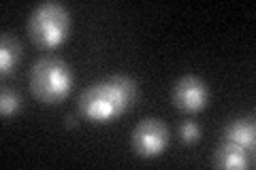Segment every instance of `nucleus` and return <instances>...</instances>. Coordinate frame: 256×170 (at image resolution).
Masks as SVG:
<instances>
[{
	"instance_id": "obj_1",
	"label": "nucleus",
	"mask_w": 256,
	"mask_h": 170,
	"mask_svg": "<svg viewBox=\"0 0 256 170\" xmlns=\"http://www.w3.org/2000/svg\"><path fill=\"white\" fill-rule=\"evenodd\" d=\"M137 94V81L128 75H114L96 81L79 96V115L88 121H96V124L114 121L132 109Z\"/></svg>"
},
{
	"instance_id": "obj_2",
	"label": "nucleus",
	"mask_w": 256,
	"mask_h": 170,
	"mask_svg": "<svg viewBox=\"0 0 256 170\" xmlns=\"http://www.w3.org/2000/svg\"><path fill=\"white\" fill-rule=\"evenodd\" d=\"M73 85L75 72L60 55H43L30 68V92L47 107L66 100Z\"/></svg>"
},
{
	"instance_id": "obj_3",
	"label": "nucleus",
	"mask_w": 256,
	"mask_h": 170,
	"mask_svg": "<svg viewBox=\"0 0 256 170\" xmlns=\"http://www.w3.org/2000/svg\"><path fill=\"white\" fill-rule=\"evenodd\" d=\"M28 34L41 49H56L70 34V13L60 2H41L28 17Z\"/></svg>"
},
{
	"instance_id": "obj_4",
	"label": "nucleus",
	"mask_w": 256,
	"mask_h": 170,
	"mask_svg": "<svg viewBox=\"0 0 256 170\" xmlns=\"http://www.w3.org/2000/svg\"><path fill=\"white\" fill-rule=\"evenodd\" d=\"M130 145L139 158H156L169 145V128L156 117L141 119L130 134Z\"/></svg>"
},
{
	"instance_id": "obj_5",
	"label": "nucleus",
	"mask_w": 256,
	"mask_h": 170,
	"mask_svg": "<svg viewBox=\"0 0 256 170\" xmlns=\"http://www.w3.org/2000/svg\"><path fill=\"white\" fill-rule=\"evenodd\" d=\"M171 100L184 113H198L210 102V85L196 75H184L175 81Z\"/></svg>"
},
{
	"instance_id": "obj_6",
	"label": "nucleus",
	"mask_w": 256,
	"mask_h": 170,
	"mask_svg": "<svg viewBox=\"0 0 256 170\" xmlns=\"http://www.w3.org/2000/svg\"><path fill=\"white\" fill-rule=\"evenodd\" d=\"M212 164L216 168H224V170H242V168H250L254 164V160L248 153V149L226 141L214 151Z\"/></svg>"
},
{
	"instance_id": "obj_7",
	"label": "nucleus",
	"mask_w": 256,
	"mask_h": 170,
	"mask_svg": "<svg viewBox=\"0 0 256 170\" xmlns=\"http://www.w3.org/2000/svg\"><path fill=\"white\" fill-rule=\"evenodd\" d=\"M224 139L239 145L248 151L254 149V143H256V126H254V119L252 117H239L235 121L224 128Z\"/></svg>"
},
{
	"instance_id": "obj_8",
	"label": "nucleus",
	"mask_w": 256,
	"mask_h": 170,
	"mask_svg": "<svg viewBox=\"0 0 256 170\" xmlns=\"http://www.w3.org/2000/svg\"><path fill=\"white\" fill-rule=\"evenodd\" d=\"M22 60V45L9 32H2L0 38V75L6 77L18 68V64Z\"/></svg>"
},
{
	"instance_id": "obj_9",
	"label": "nucleus",
	"mask_w": 256,
	"mask_h": 170,
	"mask_svg": "<svg viewBox=\"0 0 256 170\" xmlns=\"http://www.w3.org/2000/svg\"><path fill=\"white\" fill-rule=\"evenodd\" d=\"M20 109H22L20 94L11 90V87H2V92H0V113H2V117H13L15 113H20Z\"/></svg>"
},
{
	"instance_id": "obj_10",
	"label": "nucleus",
	"mask_w": 256,
	"mask_h": 170,
	"mask_svg": "<svg viewBox=\"0 0 256 170\" xmlns=\"http://www.w3.org/2000/svg\"><path fill=\"white\" fill-rule=\"evenodd\" d=\"M180 139L184 143H196L201 139V126L196 121H184L180 128Z\"/></svg>"
},
{
	"instance_id": "obj_11",
	"label": "nucleus",
	"mask_w": 256,
	"mask_h": 170,
	"mask_svg": "<svg viewBox=\"0 0 256 170\" xmlns=\"http://www.w3.org/2000/svg\"><path fill=\"white\" fill-rule=\"evenodd\" d=\"M77 124H79L77 115H66V117H64V126H66V128H75Z\"/></svg>"
}]
</instances>
